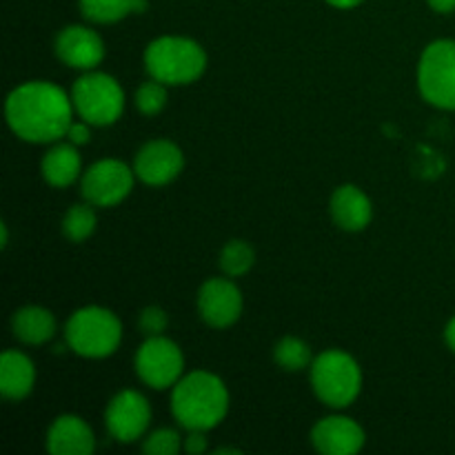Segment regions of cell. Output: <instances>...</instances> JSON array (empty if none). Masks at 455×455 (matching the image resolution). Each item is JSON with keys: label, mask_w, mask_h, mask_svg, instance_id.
I'll use <instances>...</instances> for the list:
<instances>
[{"label": "cell", "mask_w": 455, "mask_h": 455, "mask_svg": "<svg viewBox=\"0 0 455 455\" xmlns=\"http://www.w3.org/2000/svg\"><path fill=\"white\" fill-rule=\"evenodd\" d=\"M96 212L89 204H74L69 212L65 213L62 220V234L71 243H83L89 235L96 231Z\"/></svg>", "instance_id": "7402d4cb"}, {"label": "cell", "mask_w": 455, "mask_h": 455, "mask_svg": "<svg viewBox=\"0 0 455 455\" xmlns=\"http://www.w3.org/2000/svg\"><path fill=\"white\" fill-rule=\"evenodd\" d=\"M133 180H136L133 169H129L120 160L107 158L98 160L84 172L80 189H83L84 200L93 207H116L132 194Z\"/></svg>", "instance_id": "9c48e42d"}, {"label": "cell", "mask_w": 455, "mask_h": 455, "mask_svg": "<svg viewBox=\"0 0 455 455\" xmlns=\"http://www.w3.org/2000/svg\"><path fill=\"white\" fill-rule=\"evenodd\" d=\"M198 311L209 327H231L243 314V293L231 280H207L198 291Z\"/></svg>", "instance_id": "7c38bea8"}, {"label": "cell", "mask_w": 455, "mask_h": 455, "mask_svg": "<svg viewBox=\"0 0 455 455\" xmlns=\"http://www.w3.org/2000/svg\"><path fill=\"white\" fill-rule=\"evenodd\" d=\"M0 231H3V243H0V247L4 249L9 244V231H7V225H4V222L0 225Z\"/></svg>", "instance_id": "1f68e13d"}, {"label": "cell", "mask_w": 455, "mask_h": 455, "mask_svg": "<svg viewBox=\"0 0 455 455\" xmlns=\"http://www.w3.org/2000/svg\"><path fill=\"white\" fill-rule=\"evenodd\" d=\"M67 138H69L71 145L80 147V145H87L89 138H92V132H89V123L80 120V123H71L69 132H67Z\"/></svg>", "instance_id": "83f0119b"}, {"label": "cell", "mask_w": 455, "mask_h": 455, "mask_svg": "<svg viewBox=\"0 0 455 455\" xmlns=\"http://www.w3.org/2000/svg\"><path fill=\"white\" fill-rule=\"evenodd\" d=\"M147 4V0H80V12L87 20L109 25L123 20L129 13H142Z\"/></svg>", "instance_id": "ffe728a7"}, {"label": "cell", "mask_w": 455, "mask_h": 455, "mask_svg": "<svg viewBox=\"0 0 455 455\" xmlns=\"http://www.w3.org/2000/svg\"><path fill=\"white\" fill-rule=\"evenodd\" d=\"M7 124L20 140L56 142L67 138L74 116V100L58 84L31 80L13 89L4 102Z\"/></svg>", "instance_id": "6da1fadb"}, {"label": "cell", "mask_w": 455, "mask_h": 455, "mask_svg": "<svg viewBox=\"0 0 455 455\" xmlns=\"http://www.w3.org/2000/svg\"><path fill=\"white\" fill-rule=\"evenodd\" d=\"M185 358L180 347L164 336H149L136 354V373L151 389H169L182 378Z\"/></svg>", "instance_id": "ba28073f"}, {"label": "cell", "mask_w": 455, "mask_h": 455, "mask_svg": "<svg viewBox=\"0 0 455 455\" xmlns=\"http://www.w3.org/2000/svg\"><path fill=\"white\" fill-rule=\"evenodd\" d=\"M74 109L84 123L93 127L114 124L124 111V92L118 80L109 74L89 71L80 76L71 87Z\"/></svg>", "instance_id": "8992f818"}, {"label": "cell", "mask_w": 455, "mask_h": 455, "mask_svg": "<svg viewBox=\"0 0 455 455\" xmlns=\"http://www.w3.org/2000/svg\"><path fill=\"white\" fill-rule=\"evenodd\" d=\"M34 382V363L20 351H4L0 358V394L7 400L18 403L31 394Z\"/></svg>", "instance_id": "e0dca14e"}, {"label": "cell", "mask_w": 455, "mask_h": 455, "mask_svg": "<svg viewBox=\"0 0 455 455\" xmlns=\"http://www.w3.org/2000/svg\"><path fill=\"white\" fill-rule=\"evenodd\" d=\"M311 443L323 455H354L364 447V431L351 418L329 416L314 427Z\"/></svg>", "instance_id": "5bb4252c"}, {"label": "cell", "mask_w": 455, "mask_h": 455, "mask_svg": "<svg viewBox=\"0 0 455 455\" xmlns=\"http://www.w3.org/2000/svg\"><path fill=\"white\" fill-rule=\"evenodd\" d=\"M167 105V84L151 78L142 83L136 92V107L142 116H156Z\"/></svg>", "instance_id": "cb8c5ba5"}, {"label": "cell", "mask_w": 455, "mask_h": 455, "mask_svg": "<svg viewBox=\"0 0 455 455\" xmlns=\"http://www.w3.org/2000/svg\"><path fill=\"white\" fill-rule=\"evenodd\" d=\"M185 167V156L180 147L173 145L172 140H151L136 154L133 172L138 180L149 187L169 185L180 176Z\"/></svg>", "instance_id": "8fae6325"}, {"label": "cell", "mask_w": 455, "mask_h": 455, "mask_svg": "<svg viewBox=\"0 0 455 455\" xmlns=\"http://www.w3.org/2000/svg\"><path fill=\"white\" fill-rule=\"evenodd\" d=\"M418 87L429 105L455 109V40H435L422 52Z\"/></svg>", "instance_id": "52a82bcc"}, {"label": "cell", "mask_w": 455, "mask_h": 455, "mask_svg": "<svg viewBox=\"0 0 455 455\" xmlns=\"http://www.w3.org/2000/svg\"><path fill=\"white\" fill-rule=\"evenodd\" d=\"M96 449L93 431L83 418L60 416L47 431V451L52 455H89Z\"/></svg>", "instance_id": "9a60e30c"}, {"label": "cell", "mask_w": 455, "mask_h": 455, "mask_svg": "<svg viewBox=\"0 0 455 455\" xmlns=\"http://www.w3.org/2000/svg\"><path fill=\"white\" fill-rule=\"evenodd\" d=\"M182 440L178 435V431L173 429H158L145 440L142 444V451L147 455H173L180 451Z\"/></svg>", "instance_id": "d4e9b609"}, {"label": "cell", "mask_w": 455, "mask_h": 455, "mask_svg": "<svg viewBox=\"0 0 455 455\" xmlns=\"http://www.w3.org/2000/svg\"><path fill=\"white\" fill-rule=\"evenodd\" d=\"M138 327H140L142 333H147V338L163 336L164 329L169 327V318L160 307H147V309L140 314Z\"/></svg>", "instance_id": "484cf974"}, {"label": "cell", "mask_w": 455, "mask_h": 455, "mask_svg": "<svg viewBox=\"0 0 455 455\" xmlns=\"http://www.w3.org/2000/svg\"><path fill=\"white\" fill-rule=\"evenodd\" d=\"M229 411L225 382L209 371H194L173 385L172 413L187 431H209Z\"/></svg>", "instance_id": "7a4b0ae2"}, {"label": "cell", "mask_w": 455, "mask_h": 455, "mask_svg": "<svg viewBox=\"0 0 455 455\" xmlns=\"http://www.w3.org/2000/svg\"><path fill=\"white\" fill-rule=\"evenodd\" d=\"M256 262V253L243 240H231V243L225 244L220 253V269L225 271L229 278H238V275H244Z\"/></svg>", "instance_id": "603a6c76"}, {"label": "cell", "mask_w": 455, "mask_h": 455, "mask_svg": "<svg viewBox=\"0 0 455 455\" xmlns=\"http://www.w3.org/2000/svg\"><path fill=\"white\" fill-rule=\"evenodd\" d=\"M185 451L191 453V455H200L207 451L209 443H207V435H204V431H189V435L185 438Z\"/></svg>", "instance_id": "4316f807"}, {"label": "cell", "mask_w": 455, "mask_h": 455, "mask_svg": "<svg viewBox=\"0 0 455 455\" xmlns=\"http://www.w3.org/2000/svg\"><path fill=\"white\" fill-rule=\"evenodd\" d=\"M56 56L74 69H93L105 58V44L93 29L83 25H69L56 36Z\"/></svg>", "instance_id": "4fadbf2b"}, {"label": "cell", "mask_w": 455, "mask_h": 455, "mask_svg": "<svg viewBox=\"0 0 455 455\" xmlns=\"http://www.w3.org/2000/svg\"><path fill=\"white\" fill-rule=\"evenodd\" d=\"M444 338H447V345L455 351V318L447 324V331H444Z\"/></svg>", "instance_id": "4dcf8cb0"}, {"label": "cell", "mask_w": 455, "mask_h": 455, "mask_svg": "<svg viewBox=\"0 0 455 455\" xmlns=\"http://www.w3.org/2000/svg\"><path fill=\"white\" fill-rule=\"evenodd\" d=\"M65 340L74 354L100 360L114 354L123 340V324L102 307H83L65 324Z\"/></svg>", "instance_id": "277c9868"}, {"label": "cell", "mask_w": 455, "mask_h": 455, "mask_svg": "<svg viewBox=\"0 0 455 455\" xmlns=\"http://www.w3.org/2000/svg\"><path fill=\"white\" fill-rule=\"evenodd\" d=\"M331 7H338V9H351V7H358L363 0H327Z\"/></svg>", "instance_id": "f546056e"}, {"label": "cell", "mask_w": 455, "mask_h": 455, "mask_svg": "<svg viewBox=\"0 0 455 455\" xmlns=\"http://www.w3.org/2000/svg\"><path fill=\"white\" fill-rule=\"evenodd\" d=\"M275 364L284 371H302L305 367H309L314 360H311V349L305 340L300 338H283V340L275 345L274 349Z\"/></svg>", "instance_id": "44dd1931"}, {"label": "cell", "mask_w": 455, "mask_h": 455, "mask_svg": "<svg viewBox=\"0 0 455 455\" xmlns=\"http://www.w3.org/2000/svg\"><path fill=\"white\" fill-rule=\"evenodd\" d=\"M13 336L25 345H44L56 333V320L44 307H22L12 318Z\"/></svg>", "instance_id": "ac0fdd59"}, {"label": "cell", "mask_w": 455, "mask_h": 455, "mask_svg": "<svg viewBox=\"0 0 455 455\" xmlns=\"http://www.w3.org/2000/svg\"><path fill=\"white\" fill-rule=\"evenodd\" d=\"M311 387L324 404L345 409L360 395L363 371L349 354L329 349L311 363Z\"/></svg>", "instance_id": "5b68a950"}, {"label": "cell", "mask_w": 455, "mask_h": 455, "mask_svg": "<svg viewBox=\"0 0 455 455\" xmlns=\"http://www.w3.org/2000/svg\"><path fill=\"white\" fill-rule=\"evenodd\" d=\"M145 67L151 78L164 84L196 83L207 69V53L196 40L182 36H163L149 43Z\"/></svg>", "instance_id": "3957f363"}, {"label": "cell", "mask_w": 455, "mask_h": 455, "mask_svg": "<svg viewBox=\"0 0 455 455\" xmlns=\"http://www.w3.org/2000/svg\"><path fill=\"white\" fill-rule=\"evenodd\" d=\"M107 431L118 443H136L145 435L151 422V407L138 391H120L105 411Z\"/></svg>", "instance_id": "30bf717a"}, {"label": "cell", "mask_w": 455, "mask_h": 455, "mask_svg": "<svg viewBox=\"0 0 455 455\" xmlns=\"http://www.w3.org/2000/svg\"><path fill=\"white\" fill-rule=\"evenodd\" d=\"M331 216L340 229L363 231L371 222V200L355 185H342L331 196Z\"/></svg>", "instance_id": "2e32d148"}, {"label": "cell", "mask_w": 455, "mask_h": 455, "mask_svg": "<svg viewBox=\"0 0 455 455\" xmlns=\"http://www.w3.org/2000/svg\"><path fill=\"white\" fill-rule=\"evenodd\" d=\"M431 9L438 13H451L455 12V0H429Z\"/></svg>", "instance_id": "f1b7e54d"}, {"label": "cell", "mask_w": 455, "mask_h": 455, "mask_svg": "<svg viewBox=\"0 0 455 455\" xmlns=\"http://www.w3.org/2000/svg\"><path fill=\"white\" fill-rule=\"evenodd\" d=\"M43 178L56 189L69 187L76 182V178L83 172V163H80V154L76 151V145H56L44 154L43 164Z\"/></svg>", "instance_id": "d6986e66"}, {"label": "cell", "mask_w": 455, "mask_h": 455, "mask_svg": "<svg viewBox=\"0 0 455 455\" xmlns=\"http://www.w3.org/2000/svg\"><path fill=\"white\" fill-rule=\"evenodd\" d=\"M218 453H240L238 449H231V447H225V449H218Z\"/></svg>", "instance_id": "d6a6232c"}]
</instances>
